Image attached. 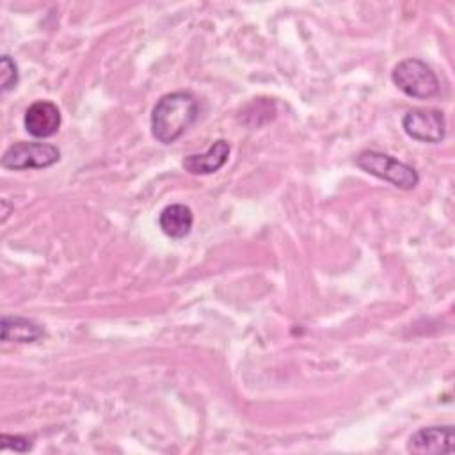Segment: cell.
<instances>
[{"label": "cell", "mask_w": 455, "mask_h": 455, "mask_svg": "<svg viewBox=\"0 0 455 455\" xmlns=\"http://www.w3.org/2000/svg\"><path fill=\"white\" fill-rule=\"evenodd\" d=\"M199 117V103L187 91L164 94L151 112V133L162 144L178 140Z\"/></svg>", "instance_id": "1"}, {"label": "cell", "mask_w": 455, "mask_h": 455, "mask_svg": "<svg viewBox=\"0 0 455 455\" xmlns=\"http://www.w3.org/2000/svg\"><path fill=\"white\" fill-rule=\"evenodd\" d=\"M355 165L364 172L379 180H384L402 190H412L419 183V174L412 165L382 151H375V149L361 151L355 156Z\"/></svg>", "instance_id": "2"}, {"label": "cell", "mask_w": 455, "mask_h": 455, "mask_svg": "<svg viewBox=\"0 0 455 455\" xmlns=\"http://www.w3.org/2000/svg\"><path fill=\"white\" fill-rule=\"evenodd\" d=\"M393 84L407 96L427 100L439 92V78L421 59H403L391 71Z\"/></svg>", "instance_id": "3"}, {"label": "cell", "mask_w": 455, "mask_h": 455, "mask_svg": "<svg viewBox=\"0 0 455 455\" xmlns=\"http://www.w3.org/2000/svg\"><path fill=\"white\" fill-rule=\"evenodd\" d=\"M60 151L53 144L46 142H14L2 156V167L11 171L25 169H44L57 164Z\"/></svg>", "instance_id": "4"}, {"label": "cell", "mask_w": 455, "mask_h": 455, "mask_svg": "<svg viewBox=\"0 0 455 455\" xmlns=\"http://www.w3.org/2000/svg\"><path fill=\"white\" fill-rule=\"evenodd\" d=\"M402 128L409 137L419 142H441L446 132V121L441 110L435 108H412L402 117Z\"/></svg>", "instance_id": "5"}, {"label": "cell", "mask_w": 455, "mask_h": 455, "mask_svg": "<svg viewBox=\"0 0 455 455\" xmlns=\"http://www.w3.org/2000/svg\"><path fill=\"white\" fill-rule=\"evenodd\" d=\"M407 450L412 453H451L455 450L453 425H434L416 430L407 441Z\"/></svg>", "instance_id": "6"}, {"label": "cell", "mask_w": 455, "mask_h": 455, "mask_svg": "<svg viewBox=\"0 0 455 455\" xmlns=\"http://www.w3.org/2000/svg\"><path fill=\"white\" fill-rule=\"evenodd\" d=\"M60 110L53 101L48 100H39L34 101L27 110L23 117L25 130L28 135L36 139H48L55 135L60 128Z\"/></svg>", "instance_id": "7"}, {"label": "cell", "mask_w": 455, "mask_h": 455, "mask_svg": "<svg viewBox=\"0 0 455 455\" xmlns=\"http://www.w3.org/2000/svg\"><path fill=\"white\" fill-rule=\"evenodd\" d=\"M229 151H231L229 142L224 139H219L204 153L185 156L183 169L190 174H213L220 167H224V164L228 162Z\"/></svg>", "instance_id": "8"}, {"label": "cell", "mask_w": 455, "mask_h": 455, "mask_svg": "<svg viewBox=\"0 0 455 455\" xmlns=\"http://www.w3.org/2000/svg\"><path fill=\"white\" fill-rule=\"evenodd\" d=\"M194 224V213L187 204L181 203H174V204H167L160 215H158V226L160 229L174 240L185 238Z\"/></svg>", "instance_id": "9"}, {"label": "cell", "mask_w": 455, "mask_h": 455, "mask_svg": "<svg viewBox=\"0 0 455 455\" xmlns=\"http://www.w3.org/2000/svg\"><path fill=\"white\" fill-rule=\"evenodd\" d=\"M44 338V331L36 322L23 316H2V339L14 343H34Z\"/></svg>", "instance_id": "10"}, {"label": "cell", "mask_w": 455, "mask_h": 455, "mask_svg": "<svg viewBox=\"0 0 455 455\" xmlns=\"http://www.w3.org/2000/svg\"><path fill=\"white\" fill-rule=\"evenodd\" d=\"M0 78H2V92H7L18 85V66L9 55L0 57Z\"/></svg>", "instance_id": "11"}, {"label": "cell", "mask_w": 455, "mask_h": 455, "mask_svg": "<svg viewBox=\"0 0 455 455\" xmlns=\"http://www.w3.org/2000/svg\"><path fill=\"white\" fill-rule=\"evenodd\" d=\"M0 444L2 450H14V451H28L32 448V441L25 435H9V434H2L0 435Z\"/></svg>", "instance_id": "12"}]
</instances>
